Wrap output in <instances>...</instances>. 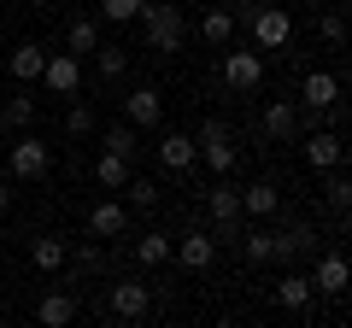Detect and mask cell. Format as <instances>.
Listing matches in <instances>:
<instances>
[{
	"label": "cell",
	"mask_w": 352,
	"mask_h": 328,
	"mask_svg": "<svg viewBox=\"0 0 352 328\" xmlns=\"http://www.w3.org/2000/svg\"><path fill=\"white\" fill-rule=\"evenodd\" d=\"M141 30H147V47L159 53V59L182 53V41H188V18H182V6H170V0H147V6H141Z\"/></svg>",
	"instance_id": "cell-1"
},
{
	"label": "cell",
	"mask_w": 352,
	"mask_h": 328,
	"mask_svg": "<svg viewBox=\"0 0 352 328\" xmlns=\"http://www.w3.org/2000/svg\"><path fill=\"white\" fill-rule=\"evenodd\" d=\"M194 141H200V159L212 164V176H229V170H235V159H241V152H235V129H229L223 117H206Z\"/></svg>",
	"instance_id": "cell-2"
},
{
	"label": "cell",
	"mask_w": 352,
	"mask_h": 328,
	"mask_svg": "<svg viewBox=\"0 0 352 328\" xmlns=\"http://www.w3.org/2000/svg\"><path fill=\"white\" fill-rule=\"evenodd\" d=\"M206 211H212V235L217 240H241V188L235 182H217V188H206Z\"/></svg>",
	"instance_id": "cell-3"
},
{
	"label": "cell",
	"mask_w": 352,
	"mask_h": 328,
	"mask_svg": "<svg viewBox=\"0 0 352 328\" xmlns=\"http://www.w3.org/2000/svg\"><path fill=\"white\" fill-rule=\"evenodd\" d=\"M106 311L118 316V323H141V316L153 311V288L135 276H118L112 288H106Z\"/></svg>",
	"instance_id": "cell-4"
},
{
	"label": "cell",
	"mask_w": 352,
	"mask_h": 328,
	"mask_svg": "<svg viewBox=\"0 0 352 328\" xmlns=\"http://www.w3.org/2000/svg\"><path fill=\"white\" fill-rule=\"evenodd\" d=\"M6 152H12V182H41L53 170V147L41 135H18Z\"/></svg>",
	"instance_id": "cell-5"
},
{
	"label": "cell",
	"mask_w": 352,
	"mask_h": 328,
	"mask_svg": "<svg viewBox=\"0 0 352 328\" xmlns=\"http://www.w3.org/2000/svg\"><path fill=\"white\" fill-rule=\"evenodd\" d=\"M247 30H252V47L276 53V47H288V36H294V18H288V6H258V12L247 18Z\"/></svg>",
	"instance_id": "cell-6"
},
{
	"label": "cell",
	"mask_w": 352,
	"mask_h": 328,
	"mask_svg": "<svg viewBox=\"0 0 352 328\" xmlns=\"http://www.w3.org/2000/svg\"><path fill=\"white\" fill-rule=\"evenodd\" d=\"M346 94H340V76L335 71H305L300 76V112H329V106H340Z\"/></svg>",
	"instance_id": "cell-7"
},
{
	"label": "cell",
	"mask_w": 352,
	"mask_h": 328,
	"mask_svg": "<svg viewBox=\"0 0 352 328\" xmlns=\"http://www.w3.org/2000/svg\"><path fill=\"white\" fill-rule=\"evenodd\" d=\"M352 288V264L340 253H317V270H311V293H329V299H340V293Z\"/></svg>",
	"instance_id": "cell-8"
},
{
	"label": "cell",
	"mask_w": 352,
	"mask_h": 328,
	"mask_svg": "<svg viewBox=\"0 0 352 328\" xmlns=\"http://www.w3.org/2000/svg\"><path fill=\"white\" fill-rule=\"evenodd\" d=\"M176 264L188 270V276H200V270H212V258H217V235H206V229H194V235H182L176 240Z\"/></svg>",
	"instance_id": "cell-9"
},
{
	"label": "cell",
	"mask_w": 352,
	"mask_h": 328,
	"mask_svg": "<svg viewBox=\"0 0 352 328\" xmlns=\"http://www.w3.org/2000/svg\"><path fill=\"white\" fill-rule=\"evenodd\" d=\"M41 82H47L53 94H76L82 89V65H76V53H47V65H41Z\"/></svg>",
	"instance_id": "cell-10"
},
{
	"label": "cell",
	"mask_w": 352,
	"mask_h": 328,
	"mask_svg": "<svg viewBox=\"0 0 352 328\" xmlns=\"http://www.w3.org/2000/svg\"><path fill=\"white\" fill-rule=\"evenodd\" d=\"M194 159H200V141L182 135V129H170V135H159V164L170 170V176H182V170H194Z\"/></svg>",
	"instance_id": "cell-11"
},
{
	"label": "cell",
	"mask_w": 352,
	"mask_h": 328,
	"mask_svg": "<svg viewBox=\"0 0 352 328\" xmlns=\"http://www.w3.org/2000/svg\"><path fill=\"white\" fill-rule=\"evenodd\" d=\"M311 246H317V229L300 223V217H288V223L276 229V258H270V264H294V258L311 253Z\"/></svg>",
	"instance_id": "cell-12"
},
{
	"label": "cell",
	"mask_w": 352,
	"mask_h": 328,
	"mask_svg": "<svg viewBox=\"0 0 352 328\" xmlns=\"http://www.w3.org/2000/svg\"><path fill=\"white\" fill-rule=\"evenodd\" d=\"M223 82L235 94H252L264 82V59H258V53H223Z\"/></svg>",
	"instance_id": "cell-13"
},
{
	"label": "cell",
	"mask_w": 352,
	"mask_h": 328,
	"mask_svg": "<svg viewBox=\"0 0 352 328\" xmlns=\"http://www.w3.org/2000/svg\"><path fill=\"white\" fill-rule=\"evenodd\" d=\"M124 117H129L135 129H159V124H164V94H159V89L124 94Z\"/></svg>",
	"instance_id": "cell-14"
},
{
	"label": "cell",
	"mask_w": 352,
	"mask_h": 328,
	"mask_svg": "<svg viewBox=\"0 0 352 328\" xmlns=\"http://www.w3.org/2000/svg\"><path fill=\"white\" fill-rule=\"evenodd\" d=\"M300 100H270V106H264V135H270V141H294V135H300Z\"/></svg>",
	"instance_id": "cell-15"
},
{
	"label": "cell",
	"mask_w": 352,
	"mask_h": 328,
	"mask_svg": "<svg viewBox=\"0 0 352 328\" xmlns=\"http://www.w3.org/2000/svg\"><path fill=\"white\" fill-rule=\"evenodd\" d=\"M129 229V205H118V200H100L94 211H88V235L94 240H118Z\"/></svg>",
	"instance_id": "cell-16"
},
{
	"label": "cell",
	"mask_w": 352,
	"mask_h": 328,
	"mask_svg": "<svg viewBox=\"0 0 352 328\" xmlns=\"http://www.w3.org/2000/svg\"><path fill=\"white\" fill-rule=\"evenodd\" d=\"M235 246H241V258H247V264H270V258H276V229H264V223H247Z\"/></svg>",
	"instance_id": "cell-17"
},
{
	"label": "cell",
	"mask_w": 352,
	"mask_h": 328,
	"mask_svg": "<svg viewBox=\"0 0 352 328\" xmlns=\"http://www.w3.org/2000/svg\"><path fill=\"white\" fill-rule=\"evenodd\" d=\"M129 176H135V159H124V152H106V147H100V159H94V182H100L106 194H118Z\"/></svg>",
	"instance_id": "cell-18"
},
{
	"label": "cell",
	"mask_w": 352,
	"mask_h": 328,
	"mask_svg": "<svg viewBox=\"0 0 352 328\" xmlns=\"http://www.w3.org/2000/svg\"><path fill=\"white\" fill-rule=\"evenodd\" d=\"M241 211L247 217H276L282 211V188L276 182H247V188H241Z\"/></svg>",
	"instance_id": "cell-19"
},
{
	"label": "cell",
	"mask_w": 352,
	"mask_h": 328,
	"mask_svg": "<svg viewBox=\"0 0 352 328\" xmlns=\"http://www.w3.org/2000/svg\"><path fill=\"white\" fill-rule=\"evenodd\" d=\"M305 159H311L317 170H335V164L346 159V147H340L335 129H311V135H305Z\"/></svg>",
	"instance_id": "cell-20"
},
{
	"label": "cell",
	"mask_w": 352,
	"mask_h": 328,
	"mask_svg": "<svg viewBox=\"0 0 352 328\" xmlns=\"http://www.w3.org/2000/svg\"><path fill=\"white\" fill-rule=\"evenodd\" d=\"M200 41L206 47H229V41H235V12H229V6L200 12Z\"/></svg>",
	"instance_id": "cell-21"
},
{
	"label": "cell",
	"mask_w": 352,
	"mask_h": 328,
	"mask_svg": "<svg viewBox=\"0 0 352 328\" xmlns=\"http://www.w3.org/2000/svg\"><path fill=\"white\" fill-rule=\"evenodd\" d=\"M276 305H282V311H305V305H311V276L288 270V276L276 281Z\"/></svg>",
	"instance_id": "cell-22"
},
{
	"label": "cell",
	"mask_w": 352,
	"mask_h": 328,
	"mask_svg": "<svg viewBox=\"0 0 352 328\" xmlns=\"http://www.w3.org/2000/svg\"><path fill=\"white\" fill-rule=\"evenodd\" d=\"M94 47H100V24H94V18H71V24H65V53L82 59V53H94Z\"/></svg>",
	"instance_id": "cell-23"
},
{
	"label": "cell",
	"mask_w": 352,
	"mask_h": 328,
	"mask_svg": "<svg viewBox=\"0 0 352 328\" xmlns=\"http://www.w3.org/2000/svg\"><path fill=\"white\" fill-rule=\"evenodd\" d=\"M65 258H71V253H65V240H59V235H36V240H30V264L47 270V276L65 264Z\"/></svg>",
	"instance_id": "cell-24"
},
{
	"label": "cell",
	"mask_w": 352,
	"mask_h": 328,
	"mask_svg": "<svg viewBox=\"0 0 352 328\" xmlns=\"http://www.w3.org/2000/svg\"><path fill=\"white\" fill-rule=\"evenodd\" d=\"M36 316H41L47 328H65V323L76 316V299H71V293H41V299H36Z\"/></svg>",
	"instance_id": "cell-25"
},
{
	"label": "cell",
	"mask_w": 352,
	"mask_h": 328,
	"mask_svg": "<svg viewBox=\"0 0 352 328\" xmlns=\"http://www.w3.org/2000/svg\"><path fill=\"white\" fill-rule=\"evenodd\" d=\"M41 65H47V47H36V41L12 47V76L18 82H41Z\"/></svg>",
	"instance_id": "cell-26"
},
{
	"label": "cell",
	"mask_w": 352,
	"mask_h": 328,
	"mask_svg": "<svg viewBox=\"0 0 352 328\" xmlns=\"http://www.w3.org/2000/svg\"><path fill=\"white\" fill-rule=\"evenodd\" d=\"M170 253H176V240H170V235H159V229L135 240V264H147V270H153V264H170Z\"/></svg>",
	"instance_id": "cell-27"
},
{
	"label": "cell",
	"mask_w": 352,
	"mask_h": 328,
	"mask_svg": "<svg viewBox=\"0 0 352 328\" xmlns=\"http://www.w3.org/2000/svg\"><path fill=\"white\" fill-rule=\"evenodd\" d=\"M323 200H329V211H335V217H346V211H352V176H340V164L329 170V182H323Z\"/></svg>",
	"instance_id": "cell-28"
},
{
	"label": "cell",
	"mask_w": 352,
	"mask_h": 328,
	"mask_svg": "<svg viewBox=\"0 0 352 328\" xmlns=\"http://www.w3.org/2000/svg\"><path fill=\"white\" fill-rule=\"evenodd\" d=\"M94 71H100L106 82H118V76L129 71V53H124V47H112V41H100V47H94Z\"/></svg>",
	"instance_id": "cell-29"
},
{
	"label": "cell",
	"mask_w": 352,
	"mask_h": 328,
	"mask_svg": "<svg viewBox=\"0 0 352 328\" xmlns=\"http://www.w3.org/2000/svg\"><path fill=\"white\" fill-rule=\"evenodd\" d=\"M0 124L6 129H30L36 124V100H30V94H12V100L0 106Z\"/></svg>",
	"instance_id": "cell-30"
},
{
	"label": "cell",
	"mask_w": 352,
	"mask_h": 328,
	"mask_svg": "<svg viewBox=\"0 0 352 328\" xmlns=\"http://www.w3.org/2000/svg\"><path fill=\"white\" fill-rule=\"evenodd\" d=\"M106 152H124V159H141V141H135V124H112L106 129Z\"/></svg>",
	"instance_id": "cell-31"
},
{
	"label": "cell",
	"mask_w": 352,
	"mask_h": 328,
	"mask_svg": "<svg viewBox=\"0 0 352 328\" xmlns=\"http://www.w3.org/2000/svg\"><path fill=\"white\" fill-rule=\"evenodd\" d=\"M118 194H129V205H135V211H153V205H159V188H153L147 176H129Z\"/></svg>",
	"instance_id": "cell-32"
},
{
	"label": "cell",
	"mask_w": 352,
	"mask_h": 328,
	"mask_svg": "<svg viewBox=\"0 0 352 328\" xmlns=\"http://www.w3.org/2000/svg\"><path fill=\"white\" fill-rule=\"evenodd\" d=\"M65 135H76V141H82V135H94V106H82V100H76L71 112H65Z\"/></svg>",
	"instance_id": "cell-33"
},
{
	"label": "cell",
	"mask_w": 352,
	"mask_h": 328,
	"mask_svg": "<svg viewBox=\"0 0 352 328\" xmlns=\"http://www.w3.org/2000/svg\"><path fill=\"white\" fill-rule=\"evenodd\" d=\"M141 6H147V0H100L106 24H129V18H141Z\"/></svg>",
	"instance_id": "cell-34"
},
{
	"label": "cell",
	"mask_w": 352,
	"mask_h": 328,
	"mask_svg": "<svg viewBox=\"0 0 352 328\" xmlns=\"http://www.w3.org/2000/svg\"><path fill=\"white\" fill-rule=\"evenodd\" d=\"M317 36H323V41H346V18H340V12H323V18H317Z\"/></svg>",
	"instance_id": "cell-35"
},
{
	"label": "cell",
	"mask_w": 352,
	"mask_h": 328,
	"mask_svg": "<svg viewBox=\"0 0 352 328\" xmlns=\"http://www.w3.org/2000/svg\"><path fill=\"white\" fill-rule=\"evenodd\" d=\"M100 264H106V253H100V246H82V253H76V270H88V276H94Z\"/></svg>",
	"instance_id": "cell-36"
},
{
	"label": "cell",
	"mask_w": 352,
	"mask_h": 328,
	"mask_svg": "<svg viewBox=\"0 0 352 328\" xmlns=\"http://www.w3.org/2000/svg\"><path fill=\"white\" fill-rule=\"evenodd\" d=\"M12 211V176H0V217Z\"/></svg>",
	"instance_id": "cell-37"
},
{
	"label": "cell",
	"mask_w": 352,
	"mask_h": 328,
	"mask_svg": "<svg viewBox=\"0 0 352 328\" xmlns=\"http://www.w3.org/2000/svg\"><path fill=\"white\" fill-rule=\"evenodd\" d=\"M340 240H352V211H346V217H340Z\"/></svg>",
	"instance_id": "cell-38"
},
{
	"label": "cell",
	"mask_w": 352,
	"mask_h": 328,
	"mask_svg": "<svg viewBox=\"0 0 352 328\" xmlns=\"http://www.w3.org/2000/svg\"><path fill=\"white\" fill-rule=\"evenodd\" d=\"M6 135H12V129H6V124H0V152H6Z\"/></svg>",
	"instance_id": "cell-39"
},
{
	"label": "cell",
	"mask_w": 352,
	"mask_h": 328,
	"mask_svg": "<svg viewBox=\"0 0 352 328\" xmlns=\"http://www.w3.org/2000/svg\"><path fill=\"white\" fill-rule=\"evenodd\" d=\"M36 6H53V0H36Z\"/></svg>",
	"instance_id": "cell-40"
},
{
	"label": "cell",
	"mask_w": 352,
	"mask_h": 328,
	"mask_svg": "<svg viewBox=\"0 0 352 328\" xmlns=\"http://www.w3.org/2000/svg\"><path fill=\"white\" fill-rule=\"evenodd\" d=\"M346 152H352V147H346Z\"/></svg>",
	"instance_id": "cell-41"
}]
</instances>
